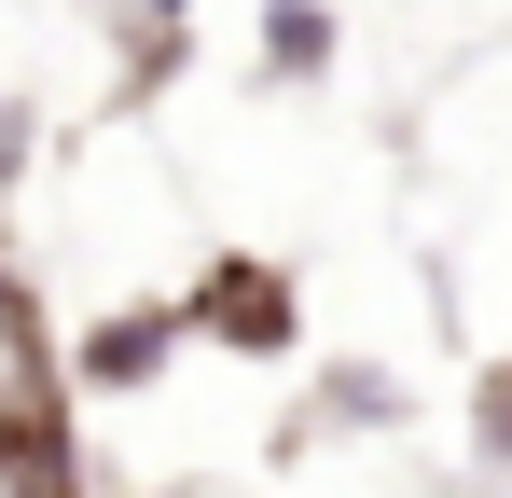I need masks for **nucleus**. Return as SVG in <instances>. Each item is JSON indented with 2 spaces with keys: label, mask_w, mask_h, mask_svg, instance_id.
I'll return each instance as SVG.
<instances>
[{
  "label": "nucleus",
  "mask_w": 512,
  "mask_h": 498,
  "mask_svg": "<svg viewBox=\"0 0 512 498\" xmlns=\"http://www.w3.org/2000/svg\"><path fill=\"white\" fill-rule=\"evenodd\" d=\"M180 332L222 346V360H305V291L277 249H208L194 291H180Z\"/></svg>",
  "instance_id": "f257e3e1"
},
{
  "label": "nucleus",
  "mask_w": 512,
  "mask_h": 498,
  "mask_svg": "<svg viewBox=\"0 0 512 498\" xmlns=\"http://www.w3.org/2000/svg\"><path fill=\"white\" fill-rule=\"evenodd\" d=\"M0 498H97L84 415H70V360L0 374Z\"/></svg>",
  "instance_id": "f03ea898"
},
{
  "label": "nucleus",
  "mask_w": 512,
  "mask_h": 498,
  "mask_svg": "<svg viewBox=\"0 0 512 498\" xmlns=\"http://www.w3.org/2000/svg\"><path fill=\"white\" fill-rule=\"evenodd\" d=\"M180 346H194V332H180V305H167V291H153V305H111V319H84V332H70V388H97V402H111V388H153Z\"/></svg>",
  "instance_id": "7ed1b4c3"
},
{
  "label": "nucleus",
  "mask_w": 512,
  "mask_h": 498,
  "mask_svg": "<svg viewBox=\"0 0 512 498\" xmlns=\"http://www.w3.org/2000/svg\"><path fill=\"white\" fill-rule=\"evenodd\" d=\"M333 56H346V14H333V0H263V42H250L263 83H333Z\"/></svg>",
  "instance_id": "20e7f679"
},
{
  "label": "nucleus",
  "mask_w": 512,
  "mask_h": 498,
  "mask_svg": "<svg viewBox=\"0 0 512 498\" xmlns=\"http://www.w3.org/2000/svg\"><path fill=\"white\" fill-rule=\"evenodd\" d=\"M194 70V0H125V97Z\"/></svg>",
  "instance_id": "39448f33"
},
{
  "label": "nucleus",
  "mask_w": 512,
  "mask_h": 498,
  "mask_svg": "<svg viewBox=\"0 0 512 498\" xmlns=\"http://www.w3.org/2000/svg\"><path fill=\"white\" fill-rule=\"evenodd\" d=\"M319 429H402V374H319Z\"/></svg>",
  "instance_id": "423d86ee"
},
{
  "label": "nucleus",
  "mask_w": 512,
  "mask_h": 498,
  "mask_svg": "<svg viewBox=\"0 0 512 498\" xmlns=\"http://www.w3.org/2000/svg\"><path fill=\"white\" fill-rule=\"evenodd\" d=\"M471 457L512 485V360H485V388H471Z\"/></svg>",
  "instance_id": "0eeeda50"
},
{
  "label": "nucleus",
  "mask_w": 512,
  "mask_h": 498,
  "mask_svg": "<svg viewBox=\"0 0 512 498\" xmlns=\"http://www.w3.org/2000/svg\"><path fill=\"white\" fill-rule=\"evenodd\" d=\"M28 139H42V97H0V208H14V180H28Z\"/></svg>",
  "instance_id": "6e6552de"
}]
</instances>
